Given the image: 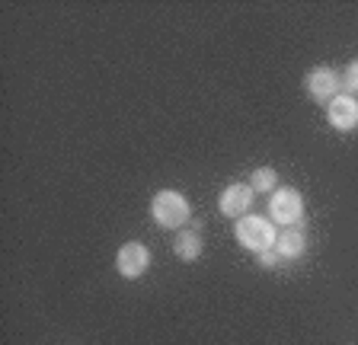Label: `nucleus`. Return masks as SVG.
<instances>
[{
    "label": "nucleus",
    "mask_w": 358,
    "mask_h": 345,
    "mask_svg": "<svg viewBox=\"0 0 358 345\" xmlns=\"http://www.w3.org/2000/svg\"><path fill=\"white\" fill-rule=\"evenodd\" d=\"M150 218H154V224L160 227V230L179 233L189 224V218H192V205H189V198L182 196V192H176V189H160V192L150 198Z\"/></svg>",
    "instance_id": "obj_1"
},
{
    "label": "nucleus",
    "mask_w": 358,
    "mask_h": 345,
    "mask_svg": "<svg viewBox=\"0 0 358 345\" xmlns=\"http://www.w3.org/2000/svg\"><path fill=\"white\" fill-rule=\"evenodd\" d=\"M234 240L240 243L243 249H250L253 256L266 253V249H275L278 230L275 224L262 214H243V218L234 221Z\"/></svg>",
    "instance_id": "obj_2"
},
{
    "label": "nucleus",
    "mask_w": 358,
    "mask_h": 345,
    "mask_svg": "<svg viewBox=\"0 0 358 345\" xmlns=\"http://www.w3.org/2000/svg\"><path fill=\"white\" fill-rule=\"evenodd\" d=\"M268 221L285 227H304V196L294 186H278L268 196Z\"/></svg>",
    "instance_id": "obj_3"
},
{
    "label": "nucleus",
    "mask_w": 358,
    "mask_h": 345,
    "mask_svg": "<svg viewBox=\"0 0 358 345\" xmlns=\"http://www.w3.org/2000/svg\"><path fill=\"white\" fill-rule=\"evenodd\" d=\"M304 93L310 103L329 105L339 93H343V77H339V71L329 68V64H317V68L304 77Z\"/></svg>",
    "instance_id": "obj_4"
},
{
    "label": "nucleus",
    "mask_w": 358,
    "mask_h": 345,
    "mask_svg": "<svg viewBox=\"0 0 358 345\" xmlns=\"http://www.w3.org/2000/svg\"><path fill=\"white\" fill-rule=\"evenodd\" d=\"M150 263H154L150 249L144 247V243H138V240L122 243L119 253H115V272H119L125 281H138V278L150 269Z\"/></svg>",
    "instance_id": "obj_5"
},
{
    "label": "nucleus",
    "mask_w": 358,
    "mask_h": 345,
    "mask_svg": "<svg viewBox=\"0 0 358 345\" xmlns=\"http://www.w3.org/2000/svg\"><path fill=\"white\" fill-rule=\"evenodd\" d=\"M253 202H256V192L250 189V182H231V186L217 196V211H221L224 218L237 221V218H243V214H250Z\"/></svg>",
    "instance_id": "obj_6"
},
{
    "label": "nucleus",
    "mask_w": 358,
    "mask_h": 345,
    "mask_svg": "<svg viewBox=\"0 0 358 345\" xmlns=\"http://www.w3.org/2000/svg\"><path fill=\"white\" fill-rule=\"evenodd\" d=\"M327 122L333 131H343V135L355 131L358 128V99L349 96V93H339V96L327 105Z\"/></svg>",
    "instance_id": "obj_7"
},
{
    "label": "nucleus",
    "mask_w": 358,
    "mask_h": 345,
    "mask_svg": "<svg viewBox=\"0 0 358 345\" xmlns=\"http://www.w3.org/2000/svg\"><path fill=\"white\" fill-rule=\"evenodd\" d=\"M307 247H310V243H307L304 227H285L275 240V253L282 263H298V259H304Z\"/></svg>",
    "instance_id": "obj_8"
},
{
    "label": "nucleus",
    "mask_w": 358,
    "mask_h": 345,
    "mask_svg": "<svg viewBox=\"0 0 358 345\" xmlns=\"http://www.w3.org/2000/svg\"><path fill=\"white\" fill-rule=\"evenodd\" d=\"M173 256L179 263H199L201 259V233L195 227H182L173 240Z\"/></svg>",
    "instance_id": "obj_9"
},
{
    "label": "nucleus",
    "mask_w": 358,
    "mask_h": 345,
    "mask_svg": "<svg viewBox=\"0 0 358 345\" xmlns=\"http://www.w3.org/2000/svg\"><path fill=\"white\" fill-rule=\"evenodd\" d=\"M250 189H253V192H268V196H272V192H275L278 189V172H275V166H256L253 172H250Z\"/></svg>",
    "instance_id": "obj_10"
},
{
    "label": "nucleus",
    "mask_w": 358,
    "mask_h": 345,
    "mask_svg": "<svg viewBox=\"0 0 358 345\" xmlns=\"http://www.w3.org/2000/svg\"><path fill=\"white\" fill-rule=\"evenodd\" d=\"M343 93H349V96H355L358 93V58H352L349 64H345V71L343 74Z\"/></svg>",
    "instance_id": "obj_11"
},
{
    "label": "nucleus",
    "mask_w": 358,
    "mask_h": 345,
    "mask_svg": "<svg viewBox=\"0 0 358 345\" xmlns=\"http://www.w3.org/2000/svg\"><path fill=\"white\" fill-rule=\"evenodd\" d=\"M256 263H259V269H278V265H282V259H278L275 249H266V253L256 256Z\"/></svg>",
    "instance_id": "obj_12"
}]
</instances>
